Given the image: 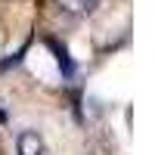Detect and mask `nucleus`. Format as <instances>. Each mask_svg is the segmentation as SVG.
Masks as SVG:
<instances>
[{"instance_id": "f257e3e1", "label": "nucleus", "mask_w": 155, "mask_h": 155, "mask_svg": "<svg viewBox=\"0 0 155 155\" xmlns=\"http://www.w3.org/2000/svg\"><path fill=\"white\" fill-rule=\"evenodd\" d=\"M99 0H56V6L65 12V16H74V19H81V16H90V12L96 9Z\"/></svg>"}, {"instance_id": "f03ea898", "label": "nucleus", "mask_w": 155, "mask_h": 155, "mask_svg": "<svg viewBox=\"0 0 155 155\" xmlns=\"http://www.w3.org/2000/svg\"><path fill=\"white\" fill-rule=\"evenodd\" d=\"M41 149H44V143L34 130H25L19 137V155H41Z\"/></svg>"}, {"instance_id": "7ed1b4c3", "label": "nucleus", "mask_w": 155, "mask_h": 155, "mask_svg": "<svg viewBox=\"0 0 155 155\" xmlns=\"http://www.w3.org/2000/svg\"><path fill=\"white\" fill-rule=\"evenodd\" d=\"M3 118H6V115H3V112H0V121H3Z\"/></svg>"}]
</instances>
